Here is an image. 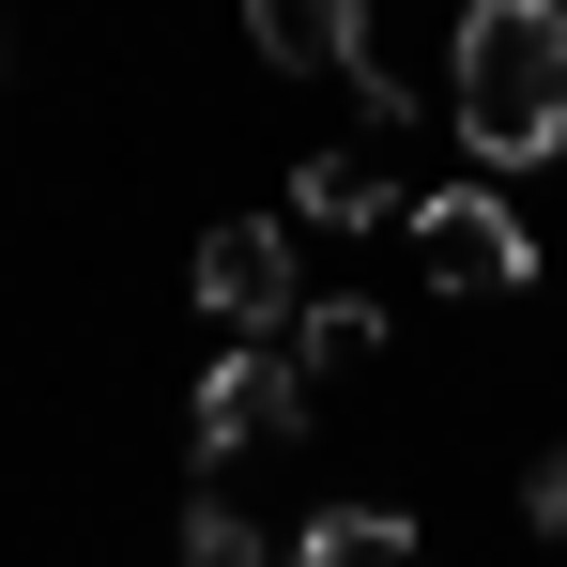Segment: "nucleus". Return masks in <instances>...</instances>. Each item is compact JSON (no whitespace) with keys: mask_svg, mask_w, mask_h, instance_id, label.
<instances>
[{"mask_svg":"<svg viewBox=\"0 0 567 567\" xmlns=\"http://www.w3.org/2000/svg\"><path fill=\"white\" fill-rule=\"evenodd\" d=\"M414 261H430V291H537V230L491 185H445L414 199Z\"/></svg>","mask_w":567,"mask_h":567,"instance_id":"obj_3","label":"nucleus"},{"mask_svg":"<svg viewBox=\"0 0 567 567\" xmlns=\"http://www.w3.org/2000/svg\"><path fill=\"white\" fill-rule=\"evenodd\" d=\"M522 522H537V537H567V445H553L537 475H522Z\"/></svg>","mask_w":567,"mask_h":567,"instance_id":"obj_10","label":"nucleus"},{"mask_svg":"<svg viewBox=\"0 0 567 567\" xmlns=\"http://www.w3.org/2000/svg\"><path fill=\"white\" fill-rule=\"evenodd\" d=\"M475 169H553L567 154V16L553 0H475L461 16V78H445Z\"/></svg>","mask_w":567,"mask_h":567,"instance_id":"obj_1","label":"nucleus"},{"mask_svg":"<svg viewBox=\"0 0 567 567\" xmlns=\"http://www.w3.org/2000/svg\"><path fill=\"white\" fill-rule=\"evenodd\" d=\"M246 31H261V62H291V78H322V62L353 78V47H369V16H322V0H261Z\"/></svg>","mask_w":567,"mask_h":567,"instance_id":"obj_7","label":"nucleus"},{"mask_svg":"<svg viewBox=\"0 0 567 567\" xmlns=\"http://www.w3.org/2000/svg\"><path fill=\"white\" fill-rule=\"evenodd\" d=\"M291 430H307L291 338H230V353L199 369V461H246V445H291Z\"/></svg>","mask_w":567,"mask_h":567,"instance_id":"obj_2","label":"nucleus"},{"mask_svg":"<svg viewBox=\"0 0 567 567\" xmlns=\"http://www.w3.org/2000/svg\"><path fill=\"white\" fill-rule=\"evenodd\" d=\"M185 567H261V522H246L230 491H199L185 506Z\"/></svg>","mask_w":567,"mask_h":567,"instance_id":"obj_9","label":"nucleus"},{"mask_svg":"<svg viewBox=\"0 0 567 567\" xmlns=\"http://www.w3.org/2000/svg\"><path fill=\"white\" fill-rule=\"evenodd\" d=\"M199 307H215L230 338H291V322H307V277H291L277 215H230V230L199 246Z\"/></svg>","mask_w":567,"mask_h":567,"instance_id":"obj_4","label":"nucleus"},{"mask_svg":"<svg viewBox=\"0 0 567 567\" xmlns=\"http://www.w3.org/2000/svg\"><path fill=\"white\" fill-rule=\"evenodd\" d=\"M291 215H307V230H414V199H399V169H383L369 138L307 154V169H291Z\"/></svg>","mask_w":567,"mask_h":567,"instance_id":"obj_5","label":"nucleus"},{"mask_svg":"<svg viewBox=\"0 0 567 567\" xmlns=\"http://www.w3.org/2000/svg\"><path fill=\"white\" fill-rule=\"evenodd\" d=\"M291 369H307V383L383 369V307H369V291H307V322H291Z\"/></svg>","mask_w":567,"mask_h":567,"instance_id":"obj_6","label":"nucleus"},{"mask_svg":"<svg viewBox=\"0 0 567 567\" xmlns=\"http://www.w3.org/2000/svg\"><path fill=\"white\" fill-rule=\"evenodd\" d=\"M291 567H414V522H399V506H322Z\"/></svg>","mask_w":567,"mask_h":567,"instance_id":"obj_8","label":"nucleus"}]
</instances>
